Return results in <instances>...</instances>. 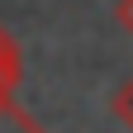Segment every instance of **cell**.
<instances>
[{
	"mask_svg": "<svg viewBox=\"0 0 133 133\" xmlns=\"http://www.w3.org/2000/svg\"><path fill=\"white\" fill-rule=\"evenodd\" d=\"M24 81V62H19V43H14V33L0 24V100H14Z\"/></svg>",
	"mask_w": 133,
	"mask_h": 133,
	"instance_id": "obj_1",
	"label": "cell"
},
{
	"mask_svg": "<svg viewBox=\"0 0 133 133\" xmlns=\"http://www.w3.org/2000/svg\"><path fill=\"white\" fill-rule=\"evenodd\" d=\"M0 133H43V124L29 109H19L14 100H0Z\"/></svg>",
	"mask_w": 133,
	"mask_h": 133,
	"instance_id": "obj_2",
	"label": "cell"
},
{
	"mask_svg": "<svg viewBox=\"0 0 133 133\" xmlns=\"http://www.w3.org/2000/svg\"><path fill=\"white\" fill-rule=\"evenodd\" d=\"M114 114H119V124L133 133V76L124 81V86L119 90H114Z\"/></svg>",
	"mask_w": 133,
	"mask_h": 133,
	"instance_id": "obj_3",
	"label": "cell"
},
{
	"mask_svg": "<svg viewBox=\"0 0 133 133\" xmlns=\"http://www.w3.org/2000/svg\"><path fill=\"white\" fill-rule=\"evenodd\" d=\"M114 14H119L124 33H133V0H119V10H114Z\"/></svg>",
	"mask_w": 133,
	"mask_h": 133,
	"instance_id": "obj_4",
	"label": "cell"
}]
</instances>
